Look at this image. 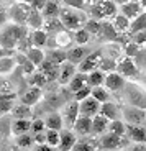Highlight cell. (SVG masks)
Listing matches in <instances>:
<instances>
[{
    "label": "cell",
    "mask_w": 146,
    "mask_h": 151,
    "mask_svg": "<svg viewBox=\"0 0 146 151\" xmlns=\"http://www.w3.org/2000/svg\"><path fill=\"white\" fill-rule=\"evenodd\" d=\"M7 22H8V15L5 12H0V30L7 25Z\"/></svg>",
    "instance_id": "cell-57"
},
{
    "label": "cell",
    "mask_w": 146,
    "mask_h": 151,
    "mask_svg": "<svg viewBox=\"0 0 146 151\" xmlns=\"http://www.w3.org/2000/svg\"><path fill=\"white\" fill-rule=\"evenodd\" d=\"M48 31H45L43 28H40V30H33V33H31L30 40H31V45L36 46V48H45L46 43H48Z\"/></svg>",
    "instance_id": "cell-28"
},
{
    "label": "cell",
    "mask_w": 146,
    "mask_h": 151,
    "mask_svg": "<svg viewBox=\"0 0 146 151\" xmlns=\"http://www.w3.org/2000/svg\"><path fill=\"white\" fill-rule=\"evenodd\" d=\"M104 58V51L102 49H97V51H92L89 53L86 58H84L81 63H79V72H84V74H89L90 71H94V69L99 68L100 64V59Z\"/></svg>",
    "instance_id": "cell-3"
},
{
    "label": "cell",
    "mask_w": 146,
    "mask_h": 151,
    "mask_svg": "<svg viewBox=\"0 0 146 151\" xmlns=\"http://www.w3.org/2000/svg\"><path fill=\"white\" fill-rule=\"evenodd\" d=\"M90 91H92L90 86H86V87H82V89H79L77 92H74V100L81 102V100H84V99L90 97Z\"/></svg>",
    "instance_id": "cell-46"
},
{
    "label": "cell",
    "mask_w": 146,
    "mask_h": 151,
    "mask_svg": "<svg viewBox=\"0 0 146 151\" xmlns=\"http://www.w3.org/2000/svg\"><path fill=\"white\" fill-rule=\"evenodd\" d=\"M117 5H122V4H125V2H130V0H113Z\"/></svg>",
    "instance_id": "cell-59"
},
{
    "label": "cell",
    "mask_w": 146,
    "mask_h": 151,
    "mask_svg": "<svg viewBox=\"0 0 146 151\" xmlns=\"http://www.w3.org/2000/svg\"><path fill=\"white\" fill-rule=\"evenodd\" d=\"M115 71L118 74H122L123 77H135V76H138V68H136V64L133 63L131 58H125L120 63H117Z\"/></svg>",
    "instance_id": "cell-10"
},
{
    "label": "cell",
    "mask_w": 146,
    "mask_h": 151,
    "mask_svg": "<svg viewBox=\"0 0 146 151\" xmlns=\"http://www.w3.org/2000/svg\"><path fill=\"white\" fill-rule=\"evenodd\" d=\"M72 130H74L76 135H81V136H86L89 133H92V118L86 117V115H79L77 120L72 125Z\"/></svg>",
    "instance_id": "cell-13"
},
{
    "label": "cell",
    "mask_w": 146,
    "mask_h": 151,
    "mask_svg": "<svg viewBox=\"0 0 146 151\" xmlns=\"http://www.w3.org/2000/svg\"><path fill=\"white\" fill-rule=\"evenodd\" d=\"M43 23H45V18H43L41 12L38 10H31L30 15H28V18H26V27L31 28V30H40V28H43Z\"/></svg>",
    "instance_id": "cell-27"
},
{
    "label": "cell",
    "mask_w": 146,
    "mask_h": 151,
    "mask_svg": "<svg viewBox=\"0 0 146 151\" xmlns=\"http://www.w3.org/2000/svg\"><path fill=\"white\" fill-rule=\"evenodd\" d=\"M17 68V61L13 56L10 58H0V76L10 74L13 69Z\"/></svg>",
    "instance_id": "cell-36"
},
{
    "label": "cell",
    "mask_w": 146,
    "mask_h": 151,
    "mask_svg": "<svg viewBox=\"0 0 146 151\" xmlns=\"http://www.w3.org/2000/svg\"><path fill=\"white\" fill-rule=\"evenodd\" d=\"M25 56H26V59L30 61V63H33L36 68L46 59L45 51H43L41 48H36V46H31V48H28V51H26Z\"/></svg>",
    "instance_id": "cell-26"
},
{
    "label": "cell",
    "mask_w": 146,
    "mask_h": 151,
    "mask_svg": "<svg viewBox=\"0 0 146 151\" xmlns=\"http://www.w3.org/2000/svg\"><path fill=\"white\" fill-rule=\"evenodd\" d=\"M38 68H40V72H43V74L46 76L48 82L53 79H58V76H59V66L51 63V61H48V59H45Z\"/></svg>",
    "instance_id": "cell-19"
},
{
    "label": "cell",
    "mask_w": 146,
    "mask_h": 151,
    "mask_svg": "<svg viewBox=\"0 0 146 151\" xmlns=\"http://www.w3.org/2000/svg\"><path fill=\"white\" fill-rule=\"evenodd\" d=\"M105 81V72L100 69H94L87 74V86L90 87H97V86H104Z\"/></svg>",
    "instance_id": "cell-31"
},
{
    "label": "cell",
    "mask_w": 146,
    "mask_h": 151,
    "mask_svg": "<svg viewBox=\"0 0 146 151\" xmlns=\"http://www.w3.org/2000/svg\"><path fill=\"white\" fill-rule=\"evenodd\" d=\"M45 56H46V59L48 61H51V63H54V64H63L64 61H66V51L64 49H58V48H53V49H49L48 53H45Z\"/></svg>",
    "instance_id": "cell-32"
},
{
    "label": "cell",
    "mask_w": 146,
    "mask_h": 151,
    "mask_svg": "<svg viewBox=\"0 0 146 151\" xmlns=\"http://www.w3.org/2000/svg\"><path fill=\"white\" fill-rule=\"evenodd\" d=\"M45 125L48 130H63L64 128V120H63V115L58 112H51L48 117L45 118Z\"/></svg>",
    "instance_id": "cell-21"
},
{
    "label": "cell",
    "mask_w": 146,
    "mask_h": 151,
    "mask_svg": "<svg viewBox=\"0 0 146 151\" xmlns=\"http://www.w3.org/2000/svg\"><path fill=\"white\" fill-rule=\"evenodd\" d=\"M138 53H140V46L135 41H130L125 45V54H127V58H135Z\"/></svg>",
    "instance_id": "cell-45"
},
{
    "label": "cell",
    "mask_w": 146,
    "mask_h": 151,
    "mask_svg": "<svg viewBox=\"0 0 146 151\" xmlns=\"http://www.w3.org/2000/svg\"><path fill=\"white\" fill-rule=\"evenodd\" d=\"M100 110V102H97L94 97H87L79 102V115H86V117H94Z\"/></svg>",
    "instance_id": "cell-8"
},
{
    "label": "cell",
    "mask_w": 146,
    "mask_h": 151,
    "mask_svg": "<svg viewBox=\"0 0 146 151\" xmlns=\"http://www.w3.org/2000/svg\"><path fill=\"white\" fill-rule=\"evenodd\" d=\"M35 68H36V66H35L33 63H30L28 59H26L25 63L22 64V69H23V72H25L26 76H31V74H33V72H35Z\"/></svg>",
    "instance_id": "cell-51"
},
{
    "label": "cell",
    "mask_w": 146,
    "mask_h": 151,
    "mask_svg": "<svg viewBox=\"0 0 146 151\" xmlns=\"http://www.w3.org/2000/svg\"><path fill=\"white\" fill-rule=\"evenodd\" d=\"M30 12H31L30 5L25 4V2H18V4H15L10 8V18L13 20V23L25 25L26 18H28V15H30Z\"/></svg>",
    "instance_id": "cell-6"
},
{
    "label": "cell",
    "mask_w": 146,
    "mask_h": 151,
    "mask_svg": "<svg viewBox=\"0 0 146 151\" xmlns=\"http://www.w3.org/2000/svg\"><path fill=\"white\" fill-rule=\"evenodd\" d=\"M143 123H145V128H146V118H145V122H143Z\"/></svg>",
    "instance_id": "cell-62"
},
{
    "label": "cell",
    "mask_w": 146,
    "mask_h": 151,
    "mask_svg": "<svg viewBox=\"0 0 146 151\" xmlns=\"http://www.w3.org/2000/svg\"><path fill=\"white\" fill-rule=\"evenodd\" d=\"M22 2H25V4H28V5H30L31 2H33V0H22Z\"/></svg>",
    "instance_id": "cell-61"
},
{
    "label": "cell",
    "mask_w": 146,
    "mask_h": 151,
    "mask_svg": "<svg viewBox=\"0 0 146 151\" xmlns=\"http://www.w3.org/2000/svg\"><path fill=\"white\" fill-rule=\"evenodd\" d=\"M100 115H104L105 118H109V120H117V118L122 115V110L115 105L113 102H104L100 104V110H99Z\"/></svg>",
    "instance_id": "cell-18"
},
{
    "label": "cell",
    "mask_w": 146,
    "mask_h": 151,
    "mask_svg": "<svg viewBox=\"0 0 146 151\" xmlns=\"http://www.w3.org/2000/svg\"><path fill=\"white\" fill-rule=\"evenodd\" d=\"M79 117V102L74 100V102H69L68 105L64 107V112H63V120H64V125L68 128H72L74 122L77 120Z\"/></svg>",
    "instance_id": "cell-12"
},
{
    "label": "cell",
    "mask_w": 146,
    "mask_h": 151,
    "mask_svg": "<svg viewBox=\"0 0 146 151\" xmlns=\"http://www.w3.org/2000/svg\"><path fill=\"white\" fill-rule=\"evenodd\" d=\"M125 135L131 143H146V128L143 125H128Z\"/></svg>",
    "instance_id": "cell-9"
},
{
    "label": "cell",
    "mask_w": 146,
    "mask_h": 151,
    "mask_svg": "<svg viewBox=\"0 0 146 151\" xmlns=\"http://www.w3.org/2000/svg\"><path fill=\"white\" fill-rule=\"evenodd\" d=\"M30 84L31 86H35V87H40L41 89L43 86H46L48 84V79H46V76L43 74V72H33L31 74V79H30Z\"/></svg>",
    "instance_id": "cell-41"
},
{
    "label": "cell",
    "mask_w": 146,
    "mask_h": 151,
    "mask_svg": "<svg viewBox=\"0 0 146 151\" xmlns=\"http://www.w3.org/2000/svg\"><path fill=\"white\" fill-rule=\"evenodd\" d=\"M33 141L36 145H41V143H46V132H40V133H35L33 136Z\"/></svg>",
    "instance_id": "cell-53"
},
{
    "label": "cell",
    "mask_w": 146,
    "mask_h": 151,
    "mask_svg": "<svg viewBox=\"0 0 146 151\" xmlns=\"http://www.w3.org/2000/svg\"><path fill=\"white\" fill-rule=\"evenodd\" d=\"M143 12V7L140 4V0H130V2H125L120 5V13H123L127 18L133 20Z\"/></svg>",
    "instance_id": "cell-14"
},
{
    "label": "cell",
    "mask_w": 146,
    "mask_h": 151,
    "mask_svg": "<svg viewBox=\"0 0 146 151\" xmlns=\"http://www.w3.org/2000/svg\"><path fill=\"white\" fill-rule=\"evenodd\" d=\"M59 22L63 23V27L66 30H79L84 27V23L87 22V15L84 13V10H77L72 7H64L59 12Z\"/></svg>",
    "instance_id": "cell-1"
},
{
    "label": "cell",
    "mask_w": 146,
    "mask_h": 151,
    "mask_svg": "<svg viewBox=\"0 0 146 151\" xmlns=\"http://www.w3.org/2000/svg\"><path fill=\"white\" fill-rule=\"evenodd\" d=\"M13 109V100H0V115H5Z\"/></svg>",
    "instance_id": "cell-50"
},
{
    "label": "cell",
    "mask_w": 146,
    "mask_h": 151,
    "mask_svg": "<svg viewBox=\"0 0 146 151\" xmlns=\"http://www.w3.org/2000/svg\"><path fill=\"white\" fill-rule=\"evenodd\" d=\"M99 5H100L104 18H113L118 13V7L113 0H102V2H99Z\"/></svg>",
    "instance_id": "cell-29"
},
{
    "label": "cell",
    "mask_w": 146,
    "mask_h": 151,
    "mask_svg": "<svg viewBox=\"0 0 146 151\" xmlns=\"http://www.w3.org/2000/svg\"><path fill=\"white\" fill-rule=\"evenodd\" d=\"M100 35L102 38H104L105 41H112L115 43L117 38H118V31L115 30V27H113L112 22H102V28H100Z\"/></svg>",
    "instance_id": "cell-24"
},
{
    "label": "cell",
    "mask_w": 146,
    "mask_h": 151,
    "mask_svg": "<svg viewBox=\"0 0 146 151\" xmlns=\"http://www.w3.org/2000/svg\"><path fill=\"white\" fill-rule=\"evenodd\" d=\"M33 136H30L28 133H23V135H17L15 138V145L18 148H23V150H28V148L33 145Z\"/></svg>",
    "instance_id": "cell-38"
},
{
    "label": "cell",
    "mask_w": 146,
    "mask_h": 151,
    "mask_svg": "<svg viewBox=\"0 0 146 151\" xmlns=\"http://www.w3.org/2000/svg\"><path fill=\"white\" fill-rule=\"evenodd\" d=\"M122 115H123L125 123L128 125H141L146 118V110L140 109V107L135 105H127L122 110Z\"/></svg>",
    "instance_id": "cell-2"
},
{
    "label": "cell",
    "mask_w": 146,
    "mask_h": 151,
    "mask_svg": "<svg viewBox=\"0 0 146 151\" xmlns=\"http://www.w3.org/2000/svg\"><path fill=\"white\" fill-rule=\"evenodd\" d=\"M12 112H13V115H15L17 118H30L31 117L30 107L25 105V104H22V105H18V107H13Z\"/></svg>",
    "instance_id": "cell-42"
},
{
    "label": "cell",
    "mask_w": 146,
    "mask_h": 151,
    "mask_svg": "<svg viewBox=\"0 0 146 151\" xmlns=\"http://www.w3.org/2000/svg\"><path fill=\"white\" fill-rule=\"evenodd\" d=\"M127 87V97H128V105H135L140 109L146 110V94L135 86H125Z\"/></svg>",
    "instance_id": "cell-7"
},
{
    "label": "cell",
    "mask_w": 146,
    "mask_h": 151,
    "mask_svg": "<svg viewBox=\"0 0 146 151\" xmlns=\"http://www.w3.org/2000/svg\"><path fill=\"white\" fill-rule=\"evenodd\" d=\"M77 71V66L69 63V61H64L63 64H59V76H58V79H59L61 84H68L71 81V77L76 74Z\"/></svg>",
    "instance_id": "cell-16"
},
{
    "label": "cell",
    "mask_w": 146,
    "mask_h": 151,
    "mask_svg": "<svg viewBox=\"0 0 146 151\" xmlns=\"http://www.w3.org/2000/svg\"><path fill=\"white\" fill-rule=\"evenodd\" d=\"M35 151H56L53 146H49L48 143H41V145H36V150Z\"/></svg>",
    "instance_id": "cell-56"
},
{
    "label": "cell",
    "mask_w": 146,
    "mask_h": 151,
    "mask_svg": "<svg viewBox=\"0 0 146 151\" xmlns=\"http://www.w3.org/2000/svg\"><path fill=\"white\" fill-rule=\"evenodd\" d=\"M146 30V10H143L136 18H133L130 22V28H128V33L133 35L136 31H143Z\"/></svg>",
    "instance_id": "cell-30"
},
{
    "label": "cell",
    "mask_w": 146,
    "mask_h": 151,
    "mask_svg": "<svg viewBox=\"0 0 146 151\" xmlns=\"http://www.w3.org/2000/svg\"><path fill=\"white\" fill-rule=\"evenodd\" d=\"M105 151H117V150H105Z\"/></svg>",
    "instance_id": "cell-63"
},
{
    "label": "cell",
    "mask_w": 146,
    "mask_h": 151,
    "mask_svg": "<svg viewBox=\"0 0 146 151\" xmlns=\"http://www.w3.org/2000/svg\"><path fill=\"white\" fill-rule=\"evenodd\" d=\"M104 86L107 91L110 92H118V91H123L125 86H127V81L122 74L112 71L109 74H105V81H104Z\"/></svg>",
    "instance_id": "cell-5"
},
{
    "label": "cell",
    "mask_w": 146,
    "mask_h": 151,
    "mask_svg": "<svg viewBox=\"0 0 146 151\" xmlns=\"http://www.w3.org/2000/svg\"><path fill=\"white\" fill-rule=\"evenodd\" d=\"M130 18H127V17L123 15V13H117L115 17H113V27H115V30L118 31V33H125V31H128V28H130Z\"/></svg>",
    "instance_id": "cell-33"
},
{
    "label": "cell",
    "mask_w": 146,
    "mask_h": 151,
    "mask_svg": "<svg viewBox=\"0 0 146 151\" xmlns=\"http://www.w3.org/2000/svg\"><path fill=\"white\" fill-rule=\"evenodd\" d=\"M10 56H13V49L0 46V58H10Z\"/></svg>",
    "instance_id": "cell-54"
},
{
    "label": "cell",
    "mask_w": 146,
    "mask_h": 151,
    "mask_svg": "<svg viewBox=\"0 0 146 151\" xmlns=\"http://www.w3.org/2000/svg\"><path fill=\"white\" fill-rule=\"evenodd\" d=\"M127 151H146V143H133V146H130Z\"/></svg>",
    "instance_id": "cell-55"
},
{
    "label": "cell",
    "mask_w": 146,
    "mask_h": 151,
    "mask_svg": "<svg viewBox=\"0 0 146 151\" xmlns=\"http://www.w3.org/2000/svg\"><path fill=\"white\" fill-rule=\"evenodd\" d=\"M140 4H141L143 10H146V0H140Z\"/></svg>",
    "instance_id": "cell-60"
},
{
    "label": "cell",
    "mask_w": 146,
    "mask_h": 151,
    "mask_svg": "<svg viewBox=\"0 0 146 151\" xmlns=\"http://www.w3.org/2000/svg\"><path fill=\"white\" fill-rule=\"evenodd\" d=\"M76 141H77V138H76L74 132H71L69 128L59 130V145H58L59 151H71Z\"/></svg>",
    "instance_id": "cell-11"
},
{
    "label": "cell",
    "mask_w": 146,
    "mask_h": 151,
    "mask_svg": "<svg viewBox=\"0 0 146 151\" xmlns=\"http://www.w3.org/2000/svg\"><path fill=\"white\" fill-rule=\"evenodd\" d=\"M46 2H48V0H33V2L30 4V7H31V10L41 12V10H43V7L46 5Z\"/></svg>",
    "instance_id": "cell-52"
},
{
    "label": "cell",
    "mask_w": 146,
    "mask_h": 151,
    "mask_svg": "<svg viewBox=\"0 0 146 151\" xmlns=\"http://www.w3.org/2000/svg\"><path fill=\"white\" fill-rule=\"evenodd\" d=\"M45 128H46V125H45V120H35V122H31V130L30 132L33 133H40V132H45Z\"/></svg>",
    "instance_id": "cell-48"
},
{
    "label": "cell",
    "mask_w": 146,
    "mask_h": 151,
    "mask_svg": "<svg viewBox=\"0 0 146 151\" xmlns=\"http://www.w3.org/2000/svg\"><path fill=\"white\" fill-rule=\"evenodd\" d=\"M84 28L89 31L90 35H100V28H102V22L95 18H89L84 23Z\"/></svg>",
    "instance_id": "cell-39"
},
{
    "label": "cell",
    "mask_w": 146,
    "mask_h": 151,
    "mask_svg": "<svg viewBox=\"0 0 146 151\" xmlns=\"http://www.w3.org/2000/svg\"><path fill=\"white\" fill-rule=\"evenodd\" d=\"M64 4L68 7L77 8V10H84L86 8V0H64Z\"/></svg>",
    "instance_id": "cell-49"
},
{
    "label": "cell",
    "mask_w": 146,
    "mask_h": 151,
    "mask_svg": "<svg viewBox=\"0 0 146 151\" xmlns=\"http://www.w3.org/2000/svg\"><path fill=\"white\" fill-rule=\"evenodd\" d=\"M128 143H130V140L125 138V135L117 136V135L109 133V132H105L104 136L100 138V146L104 148V150H118V148L127 146Z\"/></svg>",
    "instance_id": "cell-4"
},
{
    "label": "cell",
    "mask_w": 146,
    "mask_h": 151,
    "mask_svg": "<svg viewBox=\"0 0 146 151\" xmlns=\"http://www.w3.org/2000/svg\"><path fill=\"white\" fill-rule=\"evenodd\" d=\"M25 151H28V150H25Z\"/></svg>",
    "instance_id": "cell-64"
},
{
    "label": "cell",
    "mask_w": 146,
    "mask_h": 151,
    "mask_svg": "<svg viewBox=\"0 0 146 151\" xmlns=\"http://www.w3.org/2000/svg\"><path fill=\"white\" fill-rule=\"evenodd\" d=\"M46 143L53 148H58V145H59V132L46 128Z\"/></svg>",
    "instance_id": "cell-43"
},
{
    "label": "cell",
    "mask_w": 146,
    "mask_h": 151,
    "mask_svg": "<svg viewBox=\"0 0 146 151\" xmlns=\"http://www.w3.org/2000/svg\"><path fill=\"white\" fill-rule=\"evenodd\" d=\"M59 12H61V7L56 0H48L46 5L43 7L41 10V15L45 20H49V18H58L59 17Z\"/></svg>",
    "instance_id": "cell-23"
},
{
    "label": "cell",
    "mask_w": 146,
    "mask_h": 151,
    "mask_svg": "<svg viewBox=\"0 0 146 151\" xmlns=\"http://www.w3.org/2000/svg\"><path fill=\"white\" fill-rule=\"evenodd\" d=\"M109 122H110L109 118H105L100 113L94 115L92 117V133L94 135H104L107 132V128H109Z\"/></svg>",
    "instance_id": "cell-20"
},
{
    "label": "cell",
    "mask_w": 146,
    "mask_h": 151,
    "mask_svg": "<svg viewBox=\"0 0 146 151\" xmlns=\"http://www.w3.org/2000/svg\"><path fill=\"white\" fill-rule=\"evenodd\" d=\"M125 130H127V123H123V120H120V118L109 122V128H107L109 133H113V135H117V136H123Z\"/></svg>",
    "instance_id": "cell-35"
},
{
    "label": "cell",
    "mask_w": 146,
    "mask_h": 151,
    "mask_svg": "<svg viewBox=\"0 0 146 151\" xmlns=\"http://www.w3.org/2000/svg\"><path fill=\"white\" fill-rule=\"evenodd\" d=\"M90 97H94L95 100L100 102V104L109 102V100H110V91H107V89L102 87V86L92 87V91H90Z\"/></svg>",
    "instance_id": "cell-34"
},
{
    "label": "cell",
    "mask_w": 146,
    "mask_h": 151,
    "mask_svg": "<svg viewBox=\"0 0 146 151\" xmlns=\"http://www.w3.org/2000/svg\"><path fill=\"white\" fill-rule=\"evenodd\" d=\"M0 100H15V94H0Z\"/></svg>",
    "instance_id": "cell-58"
},
{
    "label": "cell",
    "mask_w": 146,
    "mask_h": 151,
    "mask_svg": "<svg viewBox=\"0 0 146 151\" xmlns=\"http://www.w3.org/2000/svg\"><path fill=\"white\" fill-rule=\"evenodd\" d=\"M31 130V120L30 118H15L12 123V133L13 135H23L30 133Z\"/></svg>",
    "instance_id": "cell-22"
},
{
    "label": "cell",
    "mask_w": 146,
    "mask_h": 151,
    "mask_svg": "<svg viewBox=\"0 0 146 151\" xmlns=\"http://www.w3.org/2000/svg\"><path fill=\"white\" fill-rule=\"evenodd\" d=\"M71 151H95V145L90 143V141H86V140L76 141Z\"/></svg>",
    "instance_id": "cell-44"
},
{
    "label": "cell",
    "mask_w": 146,
    "mask_h": 151,
    "mask_svg": "<svg viewBox=\"0 0 146 151\" xmlns=\"http://www.w3.org/2000/svg\"><path fill=\"white\" fill-rule=\"evenodd\" d=\"M74 41H76V45H79V46H86L87 43L90 41V33L84 27L79 28V30L74 31Z\"/></svg>",
    "instance_id": "cell-37"
},
{
    "label": "cell",
    "mask_w": 146,
    "mask_h": 151,
    "mask_svg": "<svg viewBox=\"0 0 146 151\" xmlns=\"http://www.w3.org/2000/svg\"><path fill=\"white\" fill-rule=\"evenodd\" d=\"M115 68H117V61L113 59V58H110V56H104V58L100 59V64H99L97 69L112 72V71H115Z\"/></svg>",
    "instance_id": "cell-40"
},
{
    "label": "cell",
    "mask_w": 146,
    "mask_h": 151,
    "mask_svg": "<svg viewBox=\"0 0 146 151\" xmlns=\"http://www.w3.org/2000/svg\"><path fill=\"white\" fill-rule=\"evenodd\" d=\"M89 53H90V51L86 48V46H79L77 45L76 48H71L68 53H66V56H68V58H66V61H69V63H72V64L77 66Z\"/></svg>",
    "instance_id": "cell-17"
},
{
    "label": "cell",
    "mask_w": 146,
    "mask_h": 151,
    "mask_svg": "<svg viewBox=\"0 0 146 151\" xmlns=\"http://www.w3.org/2000/svg\"><path fill=\"white\" fill-rule=\"evenodd\" d=\"M41 89L40 87H35V86H31L28 91L25 92V94L20 97V100H22V104H25V105H28V107H33V105H36L38 102H40V99H41Z\"/></svg>",
    "instance_id": "cell-15"
},
{
    "label": "cell",
    "mask_w": 146,
    "mask_h": 151,
    "mask_svg": "<svg viewBox=\"0 0 146 151\" xmlns=\"http://www.w3.org/2000/svg\"><path fill=\"white\" fill-rule=\"evenodd\" d=\"M131 41H135L138 46L146 45V30H143V31H136V33H133V35H131Z\"/></svg>",
    "instance_id": "cell-47"
},
{
    "label": "cell",
    "mask_w": 146,
    "mask_h": 151,
    "mask_svg": "<svg viewBox=\"0 0 146 151\" xmlns=\"http://www.w3.org/2000/svg\"><path fill=\"white\" fill-rule=\"evenodd\" d=\"M87 86V74H84V72H76L74 76L71 77V81L68 82V87L69 91L74 94V92H77L79 89H82V87Z\"/></svg>",
    "instance_id": "cell-25"
}]
</instances>
